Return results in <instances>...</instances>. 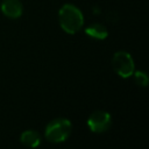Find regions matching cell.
I'll return each instance as SVG.
<instances>
[{"label":"cell","mask_w":149,"mask_h":149,"mask_svg":"<svg viewBox=\"0 0 149 149\" xmlns=\"http://www.w3.org/2000/svg\"><path fill=\"white\" fill-rule=\"evenodd\" d=\"M72 130V123L69 119L57 118L51 120L45 127V137L49 142L61 143L69 139Z\"/></svg>","instance_id":"7a4b0ae2"},{"label":"cell","mask_w":149,"mask_h":149,"mask_svg":"<svg viewBox=\"0 0 149 149\" xmlns=\"http://www.w3.org/2000/svg\"><path fill=\"white\" fill-rule=\"evenodd\" d=\"M112 68L121 78H129L134 73V59L127 51H116L112 57Z\"/></svg>","instance_id":"3957f363"},{"label":"cell","mask_w":149,"mask_h":149,"mask_svg":"<svg viewBox=\"0 0 149 149\" xmlns=\"http://www.w3.org/2000/svg\"><path fill=\"white\" fill-rule=\"evenodd\" d=\"M133 74H134V80H135V83H136L139 86L146 87V86L148 85L149 78H148V76H147L146 72H143V71H136V72H134Z\"/></svg>","instance_id":"ba28073f"},{"label":"cell","mask_w":149,"mask_h":149,"mask_svg":"<svg viewBox=\"0 0 149 149\" xmlns=\"http://www.w3.org/2000/svg\"><path fill=\"white\" fill-rule=\"evenodd\" d=\"M20 141L23 146L28 148H37L41 144V135L36 130L28 129L21 134Z\"/></svg>","instance_id":"8992f818"},{"label":"cell","mask_w":149,"mask_h":149,"mask_svg":"<svg viewBox=\"0 0 149 149\" xmlns=\"http://www.w3.org/2000/svg\"><path fill=\"white\" fill-rule=\"evenodd\" d=\"M2 14L8 19H19L23 13V5L20 0H2L0 3Z\"/></svg>","instance_id":"5b68a950"},{"label":"cell","mask_w":149,"mask_h":149,"mask_svg":"<svg viewBox=\"0 0 149 149\" xmlns=\"http://www.w3.org/2000/svg\"><path fill=\"white\" fill-rule=\"evenodd\" d=\"M58 23L63 31L73 35L84 26V15L73 3H64L58 10Z\"/></svg>","instance_id":"6da1fadb"},{"label":"cell","mask_w":149,"mask_h":149,"mask_svg":"<svg viewBox=\"0 0 149 149\" xmlns=\"http://www.w3.org/2000/svg\"><path fill=\"white\" fill-rule=\"evenodd\" d=\"M112 125V118L108 112L95 111L87 119V127L93 133H104L109 129Z\"/></svg>","instance_id":"277c9868"},{"label":"cell","mask_w":149,"mask_h":149,"mask_svg":"<svg viewBox=\"0 0 149 149\" xmlns=\"http://www.w3.org/2000/svg\"><path fill=\"white\" fill-rule=\"evenodd\" d=\"M85 34L94 40H105L108 36V30L104 24L95 22L85 28Z\"/></svg>","instance_id":"52a82bcc"}]
</instances>
